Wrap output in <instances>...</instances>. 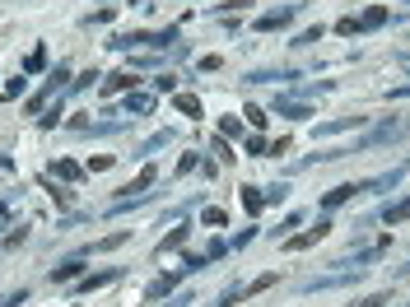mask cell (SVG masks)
<instances>
[{"label":"cell","mask_w":410,"mask_h":307,"mask_svg":"<svg viewBox=\"0 0 410 307\" xmlns=\"http://www.w3.org/2000/svg\"><path fill=\"white\" fill-rule=\"evenodd\" d=\"M178 42V28H159V33H144V28H131V33H117L108 47H117V52H131V47H173Z\"/></svg>","instance_id":"6da1fadb"},{"label":"cell","mask_w":410,"mask_h":307,"mask_svg":"<svg viewBox=\"0 0 410 307\" xmlns=\"http://www.w3.org/2000/svg\"><path fill=\"white\" fill-rule=\"evenodd\" d=\"M66 79H70V66H66V61H61V66H56V70H52V75H47V84H42V93H33V98H28V112H33V117H42V108H47V98H52L56 88H70V84H66Z\"/></svg>","instance_id":"7a4b0ae2"},{"label":"cell","mask_w":410,"mask_h":307,"mask_svg":"<svg viewBox=\"0 0 410 307\" xmlns=\"http://www.w3.org/2000/svg\"><path fill=\"white\" fill-rule=\"evenodd\" d=\"M410 135V121H387V126H377L373 135H364V149H373V144H397V140H406Z\"/></svg>","instance_id":"3957f363"},{"label":"cell","mask_w":410,"mask_h":307,"mask_svg":"<svg viewBox=\"0 0 410 307\" xmlns=\"http://www.w3.org/2000/svg\"><path fill=\"white\" fill-rule=\"evenodd\" d=\"M401 177H406V163H397L392 173H382V177H368V182H355V187H359V196H377V191H392V187L401 182Z\"/></svg>","instance_id":"277c9868"},{"label":"cell","mask_w":410,"mask_h":307,"mask_svg":"<svg viewBox=\"0 0 410 307\" xmlns=\"http://www.w3.org/2000/svg\"><path fill=\"white\" fill-rule=\"evenodd\" d=\"M331 233V219H317V228H308V233H294V238H285V252H308L312 242H321Z\"/></svg>","instance_id":"5b68a950"},{"label":"cell","mask_w":410,"mask_h":307,"mask_svg":"<svg viewBox=\"0 0 410 307\" xmlns=\"http://www.w3.org/2000/svg\"><path fill=\"white\" fill-rule=\"evenodd\" d=\"M299 19V5H285V10H271L256 19V33H275V28H289V23Z\"/></svg>","instance_id":"8992f818"},{"label":"cell","mask_w":410,"mask_h":307,"mask_svg":"<svg viewBox=\"0 0 410 307\" xmlns=\"http://www.w3.org/2000/svg\"><path fill=\"white\" fill-rule=\"evenodd\" d=\"M112 279H122V265H108V270H93V274H84V279H75V294H93V289L112 284Z\"/></svg>","instance_id":"52a82bcc"},{"label":"cell","mask_w":410,"mask_h":307,"mask_svg":"<svg viewBox=\"0 0 410 307\" xmlns=\"http://www.w3.org/2000/svg\"><path fill=\"white\" fill-rule=\"evenodd\" d=\"M75 279H84V256H70L52 270V284H75Z\"/></svg>","instance_id":"ba28073f"},{"label":"cell","mask_w":410,"mask_h":307,"mask_svg":"<svg viewBox=\"0 0 410 307\" xmlns=\"http://www.w3.org/2000/svg\"><path fill=\"white\" fill-rule=\"evenodd\" d=\"M275 112H280V117H289V121H308L312 117V108L303 98H280V93H275Z\"/></svg>","instance_id":"9c48e42d"},{"label":"cell","mask_w":410,"mask_h":307,"mask_svg":"<svg viewBox=\"0 0 410 307\" xmlns=\"http://www.w3.org/2000/svg\"><path fill=\"white\" fill-rule=\"evenodd\" d=\"M377 219L387 224V228L406 224V219H410V196H401V200H392V205H382V214H377Z\"/></svg>","instance_id":"30bf717a"},{"label":"cell","mask_w":410,"mask_h":307,"mask_svg":"<svg viewBox=\"0 0 410 307\" xmlns=\"http://www.w3.org/2000/svg\"><path fill=\"white\" fill-rule=\"evenodd\" d=\"M387 19H392V10H387V5H373V10H364L355 23H359V33H368V28H382Z\"/></svg>","instance_id":"8fae6325"},{"label":"cell","mask_w":410,"mask_h":307,"mask_svg":"<svg viewBox=\"0 0 410 307\" xmlns=\"http://www.w3.org/2000/svg\"><path fill=\"white\" fill-rule=\"evenodd\" d=\"M182 274H187V270H178V274H159L154 284L144 289V298H164V294H173V289L182 284Z\"/></svg>","instance_id":"7c38bea8"},{"label":"cell","mask_w":410,"mask_h":307,"mask_svg":"<svg viewBox=\"0 0 410 307\" xmlns=\"http://www.w3.org/2000/svg\"><path fill=\"white\" fill-rule=\"evenodd\" d=\"M187 238H191V228H187V224H182V228H173V233H164V238H159V247H154V252H159V256L178 252V247H182V242H187Z\"/></svg>","instance_id":"4fadbf2b"},{"label":"cell","mask_w":410,"mask_h":307,"mask_svg":"<svg viewBox=\"0 0 410 307\" xmlns=\"http://www.w3.org/2000/svg\"><path fill=\"white\" fill-rule=\"evenodd\" d=\"M368 117H336V121H321L317 135H336V131H350V126H364Z\"/></svg>","instance_id":"5bb4252c"},{"label":"cell","mask_w":410,"mask_h":307,"mask_svg":"<svg viewBox=\"0 0 410 307\" xmlns=\"http://www.w3.org/2000/svg\"><path fill=\"white\" fill-rule=\"evenodd\" d=\"M126 112H135V117H149V112H154V93H135V88H131Z\"/></svg>","instance_id":"9a60e30c"},{"label":"cell","mask_w":410,"mask_h":307,"mask_svg":"<svg viewBox=\"0 0 410 307\" xmlns=\"http://www.w3.org/2000/svg\"><path fill=\"white\" fill-rule=\"evenodd\" d=\"M126 238H131V233H126V228H122V233H108V238H98V242H93V247H84V256H93V252H112V247H122Z\"/></svg>","instance_id":"2e32d148"},{"label":"cell","mask_w":410,"mask_h":307,"mask_svg":"<svg viewBox=\"0 0 410 307\" xmlns=\"http://www.w3.org/2000/svg\"><path fill=\"white\" fill-rule=\"evenodd\" d=\"M140 79H135V70H122V75H112L108 84H103V93H122V88H135Z\"/></svg>","instance_id":"e0dca14e"},{"label":"cell","mask_w":410,"mask_h":307,"mask_svg":"<svg viewBox=\"0 0 410 307\" xmlns=\"http://www.w3.org/2000/svg\"><path fill=\"white\" fill-rule=\"evenodd\" d=\"M266 79H299V70H252L247 84H266Z\"/></svg>","instance_id":"ac0fdd59"},{"label":"cell","mask_w":410,"mask_h":307,"mask_svg":"<svg viewBox=\"0 0 410 307\" xmlns=\"http://www.w3.org/2000/svg\"><path fill=\"white\" fill-rule=\"evenodd\" d=\"M243 205L252 209V214H261V205H266V196H261V187H243Z\"/></svg>","instance_id":"d6986e66"},{"label":"cell","mask_w":410,"mask_h":307,"mask_svg":"<svg viewBox=\"0 0 410 307\" xmlns=\"http://www.w3.org/2000/svg\"><path fill=\"white\" fill-rule=\"evenodd\" d=\"M168 140H173V131H159L154 140H144V144H140V149H135V154H140V158H144V154H154V149H164Z\"/></svg>","instance_id":"ffe728a7"},{"label":"cell","mask_w":410,"mask_h":307,"mask_svg":"<svg viewBox=\"0 0 410 307\" xmlns=\"http://www.w3.org/2000/svg\"><path fill=\"white\" fill-rule=\"evenodd\" d=\"M238 298H247V289H243V284H229V289L220 294V303H215V307H233Z\"/></svg>","instance_id":"44dd1931"},{"label":"cell","mask_w":410,"mask_h":307,"mask_svg":"<svg viewBox=\"0 0 410 307\" xmlns=\"http://www.w3.org/2000/svg\"><path fill=\"white\" fill-rule=\"evenodd\" d=\"M42 66H47V47H33V52H28V61H23V70L33 75V70H42Z\"/></svg>","instance_id":"7402d4cb"},{"label":"cell","mask_w":410,"mask_h":307,"mask_svg":"<svg viewBox=\"0 0 410 307\" xmlns=\"http://www.w3.org/2000/svg\"><path fill=\"white\" fill-rule=\"evenodd\" d=\"M52 173H56V177H66V182H75V177H79V168L70 163V158H61V163H52Z\"/></svg>","instance_id":"603a6c76"},{"label":"cell","mask_w":410,"mask_h":307,"mask_svg":"<svg viewBox=\"0 0 410 307\" xmlns=\"http://www.w3.org/2000/svg\"><path fill=\"white\" fill-rule=\"evenodd\" d=\"M178 112H187V117H200V103L191 98V93H178Z\"/></svg>","instance_id":"cb8c5ba5"},{"label":"cell","mask_w":410,"mask_h":307,"mask_svg":"<svg viewBox=\"0 0 410 307\" xmlns=\"http://www.w3.org/2000/svg\"><path fill=\"white\" fill-rule=\"evenodd\" d=\"M275 279H280V274H275V270H266V274H261V279H252V284H247V294H261V289H271V284H275Z\"/></svg>","instance_id":"d4e9b609"},{"label":"cell","mask_w":410,"mask_h":307,"mask_svg":"<svg viewBox=\"0 0 410 307\" xmlns=\"http://www.w3.org/2000/svg\"><path fill=\"white\" fill-rule=\"evenodd\" d=\"M392 303V294H368V298H359L355 307H387Z\"/></svg>","instance_id":"484cf974"},{"label":"cell","mask_w":410,"mask_h":307,"mask_svg":"<svg viewBox=\"0 0 410 307\" xmlns=\"http://www.w3.org/2000/svg\"><path fill=\"white\" fill-rule=\"evenodd\" d=\"M266 149H271V144L261 140V135H252V140H247V154H252V158H266Z\"/></svg>","instance_id":"4316f807"},{"label":"cell","mask_w":410,"mask_h":307,"mask_svg":"<svg viewBox=\"0 0 410 307\" xmlns=\"http://www.w3.org/2000/svg\"><path fill=\"white\" fill-rule=\"evenodd\" d=\"M56 121H61V103H56V108H47V112H42V117H38V126H47V131H52Z\"/></svg>","instance_id":"83f0119b"},{"label":"cell","mask_w":410,"mask_h":307,"mask_svg":"<svg viewBox=\"0 0 410 307\" xmlns=\"http://www.w3.org/2000/svg\"><path fill=\"white\" fill-rule=\"evenodd\" d=\"M317 37H321V23H317V28H308V33H299V37H294V47H312Z\"/></svg>","instance_id":"f1b7e54d"},{"label":"cell","mask_w":410,"mask_h":307,"mask_svg":"<svg viewBox=\"0 0 410 307\" xmlns=\"http://www.w3.org/2000/svg\"><path fill=\"white\" fill-rule=\"evenodd\" d=\"M210 149H215V158H220V163H229V158H233V154H229V140H224V135L210 144Z\"/></svg>","instance_id":"f546056e"},{"label":"cell","mask_w":410,"mask_h":307,"mask_svg":"<svg viewBox=\"0 0 410 307\" xmlns=\"http://www.w3.org/2000/svg\"><path fill=\"white\" fill-rule=\"evenodd\" d=\"M243 117L252 121V126H266V121H271V117H266V112H261V108H243Z\"/></svg>","instance_id":"4dcf8cb0"},{"label":"cell","mask_w":410,"mask_h":307,"mask_svg":"<svg viewBox=\"0 0 410 307\" xmlns=\"http://www.w3.org/2000/svg\"><path fill=\"white\" fill-rule=\"evenodd\" d=\"M261 196H266V205H275V200H285V182H275V187H266V191H261Z\"/></svg>","instance_id":"1f68e13d"},{"label":"cell","mask_w":410,"mask_h":307,"mask_svg":"<svg viewBox=\"0 0 410 307\" xmlns=\"http://www.w3.org/2000/svg\"><path fill=\"white\" fill-rule=\"evenodd\" d=\"M252 0H224V5H215V14H229V10H247Z\"/></svg>","instance_id":"d6a6232c"},{"label":"cell","mask_w":410,"mask_h":307,"mask_svg":"<svg viewBox=\"0 0 410 307\" xmlns=\"http://www.w3.org/2000/svg\"><path fill=\"white\" fill-rule=\"evenodd\" d=\"M205 224H210V228H224V209H205Z\"/></svg>","instance_id":"836d02e7"},{"label":"cell","mask_w":410,"mask_h":307,"mask_svg":"<svg viewBox=\"0 0 410 307\" xmlns=\"http://www.w3.org/2000/svg\"><path fill=\"white\" fill-rule=\"evenodd\" d=\"M387 98H410V84H401V88H387Z\"/></svg>","instance_id":"e575fe53"},{"label":"cell","mask_w":410,"mask_h":307,"mask_svg":"<svg viewBox=\"0 0 410 307\" xmlns=\"http://www.w3.org/2000/svg\"><path fill=\"white\" fill-rule=\"evenodd\" d=\"M187 303H196V298H191V294H178V298H173L168 307H187Z\"/></svg>","instance_id":"d590c367"},{"label":"cell","mask_w":410,"mask_h":307,"mask_svg":"<svg viewBox=\"0 0 410 307\" xmlns=\"http://www.w3.org/2000/svg\"><path fill=\"white\" fill-rule=\"evenodd\" d=\"M401 61H406V66H410V52H401Z\"/></svg>","instance_id":"8d00e7d4"},{"label":"cell","mask_w":410,"mask_h":307,"mask_svg":"<svg viewBox=\"0 0 410 307\" xmlns=\"http://www.w3.org/2000/svg\"><path fill=\"white\" fill-rule=\"evenodd\" d=\"M392 307H410V303H392Z\"/></svg>","instance_id":"74e56055"},{"label":"cell","mask_w":410,"mask_h":307,"mask_svg":"<svg viewBox=\"0 0 410 307\" xmlns=\"http://www.w3.org/2000/svg\"><path fill=\"white\" fill-rule=\"evenodd\" d=\"M70 307H75V303H70Z\"/></svg>","instance_id":"f35d334b"}]
</instances>
